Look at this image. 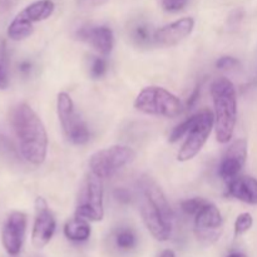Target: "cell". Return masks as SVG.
Here are the masks:
<instances>
[{
	"instance_id": "17",
	"label": "cell",
	"mask_w": 257,
	"mask_h": 257,
	"mask_svg": "<svg viewBox=\"0 0 257 257\" xmlns=\"http://www.w3.org/2000/svg\"><path fill=\"white\" fill-rule=\"evenodd\" d=\"M90 226L87 220L75 216L64 226V235L68 240L74 242H84L90 237Z\"/></svg>"
},
{
	"instance_id": "6",
	"label": "cell",
	"mask_w": 257,
	"mask_h": 257,
	"mask_svg": "<svg viewBox=\"0 0 257 257\" xmlns=\"http://www.w3.org/2000/svg\"><path fill=\"white\" fill-rule=\"evenodd\" d=\"M55 5L52 0H38L28 5L13 19L8 28V37L19 42L29 38L34 32V23L43 22L53 14Z\"/></svg>"
},
{
	"instance_id": "29",
	"label": "cell",
	"mask_w": 257,
	"mask_h": 257,
	"mask_svg": "<svg viewBox=\"0 0 257 257\" xmlns=\"http://www.w3.org/2000/svg\"><path fill=\"white\" fill-rule=\"evenodd\" d=\"M200 92H201V89H200V87H196V89L193 90V93H192V95H191L190 97V100H188V103H187V107L190 108H192L193 105H195V103L197 102V99L198 98H200Z\"/></svg>"
},
{
	"instance_id": "5",
	"label": "cell",
	"mask_w": 257,
	"mask_h": 257,
	"mask_svg": "<svg viewBox=\"0 0 257 257\" xmlns=\"http://www.w3.org/2000/svg\"><path fill=\"white\" fill-rule=\"evenodd\" d=\"M75 216L84 218L88 222H98L104 217L102 178L95 176L94 173H88L83 181L78 195Z\"/></svg>"
},
{
	"instance_id": "4",
	"label": "cell",
	"mask_w": 257,
	"mask_h": 257,
	"mask_svg": "<svg viewBox=\"0 0 257 257\" xmlns=\"http://www.w3.org/2000/svg\"><path fill=\"white\" fill-rule=\"evenodd\" d=\"M135 108L145 114L176 118L182 113L181 100L162 87H147L141 90L135 100Z\"/></svg>"
},
{
	"instance_id": "12",
	"label": "cell",
	"mask_w": 257,
	"mask_h": 257,
	"mask_svg": "<svg viewBox=\"0 0 257 257\" xmlns=\"http://www.w3.org/2000/svg\"><path fill=\"white\" fill-rule=\"evenodd\" d=\"M55 218L44 198L35 201V220L32 232V243L35 248H43L50 242L55 232Z\"/></svg>"
},
{
	"instance_id": "14",
	"label": "cell",
	"mask_w": 257,
	"mask_h": 257,
	"mask_svg": "<svg viewBox=\"0 0 257 257\" xmlns=\"http://www.w3.org/2000/svg\"><path fill=\"white\" fill-rule=\"evenodd\" d=\"M195 28L192 18H182L155 32V43L160 47H175L188 37Z\"/></svg>"
},
{
	"instance_id": "32",
	"label": "cell",
	"mask_w": 257,
	"mask_h": 257,
	"mask_svg": "<svg viewBox=\"0 0 257 257\" xmlns=\"http://www.w3.org/2000/svg\"><path fill=\"white\" fill-rule=\"evenodd\" d=\"M20 70H22V72H29V70H30V64H29V63H23L22 68H20Z\"/></svg>"
},
{
	"instance_id": "10",
	"label": "cell",
	"mask_w": 257,
	"mask_h": 257,
	"mask_svg": "<svg viewBox=\"0 0 257 257\" xmlns=\"http://www.w3.org/2000/svg\"><path fill=\"white\" fill-rule=\"evenodd\" d=\"M195 233L198 241L205 245H212L222 232V216L213 203H206L195 216Z\"/></svg>"
},
{
	"instance_id": "22",
	"label": "cell",
	"mask_w": 257,
	"mask_h": 257,
	"mask_svg": "<svg viewBox=\"0 0 257 257\" xmlns=\"http://www.w3.org/2000/svg\"><path fill=\"white\" fill-rule=\"evenodd\" d=\"M193 120H195V115H192V117L187 118L186 120H183L181 124H178L177 127L175 128V130L172 131V133H171L170 136V142L171 143H175L177 142V141H180L181 138L183 137V136H186L188 133V131H190L191 125H192Z\"/></svg>"
},
{
	"instance_id": "26",
	"label": "cell",
	"mask_w": 257,
	"mask_h": 257,
	"mask_svg": "<svg viewBox=\"0 0 257 257\" xmlns=\"http://www.w3.org/2000/svg\"><path fill=\"white\" fill-rule=\"evenodd\" d=\"M19 0H0V19L7 18L18 5Z\"/></svg>"
},
{
	"instance_id": "1",
	"label": "cell",
	"mask_w": 257,
	"mask_h": 257,
	"mask_svg": "<svg viewBox=\"0 0 257 257\" xmlns=\"http://www.w3.org/2000/svg\"><path fill=\"white\" fill-rule=\"evenodd\" d=\"M12 124L23 158L34 166L42 165L47 157L48 135L39 115L30 105L20 103L13 109Z\"/></svg>"
},
{
	"instance_id": "3",
	"label": "cell",
	"mask_w": 257,
	"mask_h": 257,
	"mask_svg": "<svg viewBox=\"0 0 257 257\" xmlns=\"http://www.w3.org/2000/svg\"><path fill=\"white\" fill-rule=\"evenodd\" d=\"M215 107L216 138L220 143H227L232 138L237 119V97L235 85L227 78H217L211 85Z\"/></svg>"
},
{
	"instance_id": "9",
	"label": "cell",
	"mask_w": 257,
	"mask_h": 257,
	"mask_svg": "<svg viewBox=\"0 0 257 257\" xmlns=\"http://www.w3.org/2000/svg\"><path fill=\"white\" fill-rule=\"evenodd\" d=\"M57 109L60 124L68 140L74 145H85L90 137L89 130L80 115L75 112L74 103L68 93L62 92L58 94Z\"/></svg>"
},
{
	"instance_id": "20",
	"label": "cell",
	"mask_w": 257,
	"mask_h": 257,
	"mask_svg": "<svg viewBox=\"0 0 257 257\" xmlns=\"http://www.w3.org/2000/svg\"><path fill=\"white\" fill-rule=\"evenodd\" d=\"M207 203V201L203 200V198H190V200H185L181 203V208H182L183 212L188 216H196L201 210H202L203 206Z\"/></svg>"
},
{
	"instance_id": "25",
	"label": "cell",
	"mask_w": 257,
	"mask_h": 257,
	"mask_svg": "<svg viewBox=\"0 0 257 257\" xmlns=\"http://www.w3.org/2000/svg\"><path fill=\"white\" fill-rule=\"evenodd\" d=\"M238 64H240V62H238L236 58L222 57L217 60V63H216V67H217L218 69L227 70V69H232V68H236Z\"/></svg>"
},
{
	"instance_id": "11",
	"label": "cell",
	"mask_w": 257,
	"mask_h": 257,
	"mask_svg": "<svg viewBox=\"0 0 257 257\" xmlns=\"http://www.w3.org/2000/svg\"><path fill=\"white\" fill-rule=\"evenodd\" d=\"M27 215L14 211L8 216L2 231V243L8 255L15 257L20 253L25 240Z\"/></svg>"
},
{
	"instance_id": "21",
	"label": "cell",
	"mask_w": 257,
	"mask_h": 257,
	"mask_svg": "<svg viewBox=\"0 0 257 257\" xmlns=\"http://www.w3.org/2000/svg\"><path fill=\"white\" fill-rule=\"evenodd\" d=\"M253 225V218L250 213L245 212L241 213L237 218H236L235 222V235L240 236L243 235V233L247 232Z\"/></svg>"
},
{
	"instance_id": "8",
	"label": "cell",
	"mask_w": 257,
	"mask_h": 257,
	"mask_svg": "<svg viewBox=\"0 0 257 257\" xmlns=\"http://www.w3.org/2000/svg\"><path fill=\"white\" fill-rule=\"evenodd\" d=\"M213 125H215V114L210 109H203L195 114V120L186 135L187 137L177 155L178 161L186 162L195 158L207 142Z\"/></svg>"
},
{
	"instance_id": "19",
	"label": "cell",
	"mask_w": 257,
	"mask_h": 257,
	"mask_svg": "<svg viewBox=\"0 0 257 257\" xmlns=\"http://www.w3.org/2000/svg\"><path fill=\"white\" fill-rule=\"evenodd\" d=\"M115 243L120 250H132L137 245V237L132 230L123 228V230L118 231V233L115 235Z\"/></svg>"
},
{
	"instance_id": "33",
	"label": "cell",
	"mask_w": 257,
	"mask_h": 257,
	"mask_svg": "<svg viewBox=\"0 0 257 257\" xmlns=\"http://www.w3.org/2000/svg\"><path fill=\"white\" fill-rule=\"evenodd\" d=\"M227 257H247V256L243 255V253H240V252H233V253H230Z\"/></svg>"
},
{
	"instance_id": "24",
	"label": "cell",
	"mask_w": 257,
	"mask_h": 257,
	"mask_svg": "<svg viewBox=\"0 0 257 257\" xmlns=\"http://www.w3.org/2000/svg\"><path fill=\"white\" fill-rule=\"evenodd\" d=\"M187 3L188 0H162V7L166 12L176 13L182 10Z\"/></svg>"
},
{
	"instance_id": "2",
	"label": "cell",
	"mask_w": 257,
	"mask_h": 257,
	"mask_svg": "<svg viewBox=\"0 0 257 257\" xmlns=\"http://www.w3.org/2000/svg\"><path fill=\"white\" fill-rule=\"evenodd\" d=\"M141 216L146 227L157 241H167L172 232L173 212L165 193L151 180L142 183Z\"/></svg>"
},
{
	"instance_id": "23",
	"label": "cell",
	"mask_w": 257,
	"mask_h": 257,
	"mask_svg": "<svg viewBox=\"0 0 257 257\" xmlns=\"http://www.w3.org/2000/svg\"><path fill=\"white\" fill-rule=\"evenodd\" d=\"M107 73V62L102 57H93L90 63V75L94 79H99Z\"/></svg>"
},
{
	"instance_id": "30",
	"label": "cell",
	"mask_w": 257,
	"mask_h": 257,
	"mask_svg": "<svg viewBox=\"0 0 257 257\" xmlns=\"http://www.w3.org/2000/svg\"><path fill=\"white\" fill-rule=\"evenodd\" d=\"M161 257H176V255L172 250H165L161 253Z\"/></svg>"
},
{
	"instance_id": "16",
	"label": "cell",
	"mask_w": 257,
	"mask_h": 257,
	"mask_svg": "<svg viewBox=\"0 0 257 257\" xmlns=\"http://www.w3.org/2000/svg\"><path fill=\"white\" fill-rule=\"evenodd\" d=\"M228 195L238 201L257 205V180L248 176H238L228 182Z\"/></svg>"
},
{
	"instance_id": "13",
	"label": "cell",
	"mask_w": 257,
	"mask_h": 257,
	"mask_svg": "<svg viewBox=\"0 0 257 257\" xmlns=\"http://www.w3.org/2000/svg\"><path fill=\"white\" fill-rule=\"evenodd\" d=\"M246 158H247V141L245 138H240L235 141L222 156L218 167L221 178L226 182H231L238 177L246 163Z\"/></svg>"
},
{
	"instance_id": "31",
	"label": "cell",
	"mask_w": 257,
	"mask_h": 257,
	"mask_svg": "<svg viewBox=\"0 0 257 257\" xmlns=\"http://www.w3.org/2000/svg\"><path fill=\"white\" fill-rule=\"evenodd\" d=\"M80 3L85 5H95L98 3H100V0H80Z\"/></svg>"
},
{
	"instance_id": "7",
	"label": "cell",
	"mask_w": 257,
	"mask_h": 257,
	"mask_svg": "<svg viewBox=\"0 0 257 257\" xmlns=\"http://www.w3.org/2000/svg\"><path fill=\"white\" fill-rule=\"evenodd\" d=\"M136 152L127 146H112L104 148L90 157V172L99 178H109L117 171L135 161Z\"/></svg>"
},
{
	"instance_id": "18",
	"label": "cell",
	"mask_w": 257,
	"mask_h": 257,
	"mask_svg": "<svg viewBox=\"0 0 257 257\" xmlns=\"http://www.w3.org/2000/svg\"><path fill=\"white\" fill-rule=\"evenodd\" d=\"M131 39L140 47H148L155 42V33L146 23H137L131 28Z\"/></svg>"
},
{
	"instance_id": "27",
	"label": "cell",
	"mask_w": 257,
	"mask_h": 257,
	"mask_svg": "<svg viewBox=\"0 0 257 257\" xmlns=\"http://www.w3.org/2000/svg\"><path fill=\"white\" fill-rule=\"evenodd\" d=\"M114 197L117 198L119 202H123V203H127L131 201L130 192H128L127 190H124V188H118V190H115Z\"/></svg>"
},
{
	"instance_id": "28",
	"label": "cell",
	"mask_w": 257,
	"mask_h": 257,
	"mask_svg": "<svg viewBox=\"0 0 257 257\" xmlns=\"http://www.w3.org/2000/svg\"><path fill=\"white\" fill-rule=\"evenodd\" d=\"M8 85H9V78H8L7 69L3 65V63L0 62V89H5Z\"/></svg>"
},
{
	"instance_id": "15",
	"label": "cell",
	"mask_w": 257,
	"mask_h": 257,
	"mask_svg": "<svg viewBox=\"0 0 257 257\" xmlns=\"http://www.w3.org/2000/svg\"><path fill=\"white\" fill-rule=\"evenodd\" d=\"M80 40L89 43L100 55L107 57L110 54L114 45V37L110 28L105 25L100 27H83L77 33Z\"/></svg>"
}]
</instances>
